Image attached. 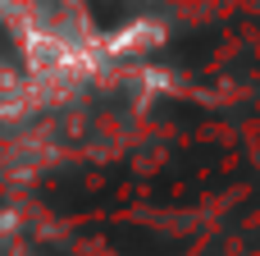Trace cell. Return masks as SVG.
Listing matches in <instances>:
<instances>
[{
    "instance_id": "obj_1",
    "label": "cell",
    "mask_w": 260,
    "mask_h": 256,
    "mask_svg": "<svg viewBox=\"0 0 260 256\" xmlns=\"http://www.w3.org/2000/svg\"><path fill=\"white\" fill-rule=\"evenodd\" d=\"M23 37L46 60H69L87 41V14L78 0H14Z\"/></svg>"
}]
</instances>
